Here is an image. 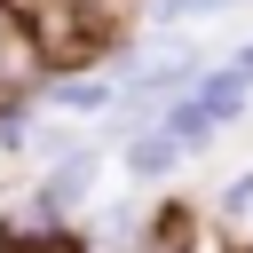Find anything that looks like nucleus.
Returning <instances> with one entry per match:
<instances>
[{
    "label": "nucleus",
    "mask_w": 253,
    "mask_h": 253,
    "mask_svg": "<svg viewBox=\"0 0 253 253\" xmlns=\"http://www.w3.org/2000/svg\"><path fill=\"white\" fill-rule=\"evenodd\" d=\"M213 71H229V79H237V87L253 95V40H237V47H221V55H213Z\"/></svg>",
    "instance_id": "nucleus-11"
},
{
    "label": "nucleus",
    "mask_w": 253,
    "mask_h": 253,
    "mask_svg": "<svg viewBox=\"0 0 253 253\" xmlns=\"http://www.w3.org/2000/svg\"><path fill=\"white\" fill-rule=\"evenodd\" d=\"M229 253H253V245H245V237H229Z\"/></svg>",
    "instance_id": "nucleus-12"
},
{
    "label": "nucleus",
    "mask_w": 253,
    "mask_h": 253,
    "mask_svg": "<svg viewBox=\"0 0 253 253\" xmlns=\"http://www.w3.org/2000/svg\"><path fill=\"white\" fill-rule=\"evenodd\" d=\"M40 95H8L0 103V158H32V134H40Z\"/></svg>",
    "instance_id": "nucleus-8"
},
{
    "label": "nucleus",
    "mask_w": 253,
    "mask_h": 253,
    "mask_svg": "<svg viewBox=\"0 0 253 253\" xmlns=\"http://www.w3.org/2000/svg\"><path fill=\"white\" fill-rule=\"evenodd\" d=\"M237 8H253V0H134V24H182V32H198V24L237 16Z\"/></svg>",
    "instance_id": "nucleus-7"
},
{
    "label": "nucleus",
    "mask_w": 253,
    "mask_h": 253,
    "mask_svg": "<svg viewBox=\"0 0 253 253\" xmlns=\"http://www.w3.org/2000/svg\"><path fill=\"white\" fill-rule=\"evenodd\" d=\"M206 221H213V213H198L190 198H158L134 253H198V245H206Z\"/></svg>",
    "instance_id": "nucleus-6"
},
{
    "label": "nucleus",
    "mask_w": 253,
    "mask_h": 253,
    "mask_svg": "<svg viewBox=\"0 0 253 253\" xmlns=\"http://www.w3.org/2000/svg\"><path fill=\"white\" fill-rule=\"evenodd\" d=\"M142 229H150V206H142V198H95V206L79 213L87 253H134Z\"/></svg>",
    "instance_id": "nucleus-5"
},
{
    "label": "nucleus",
    "mask_w": 253,
    "mask_h": 253,
    "mask_svg": "<svg viewBox=\"0 0 253 253\" xmlns=\"http://www.w3.org/2000/svg\"><path fill=\"white\" fill-rule=\"evenodd\" d=\"M111 158H119V174H126V182H142V190H158V182H174V174L190 166V150L174 142V126H166V119L126 126V134L111 142Z\"/></svg>",
    "instance_id": "nucleus-3"
},
{
    "label": "nucleus",
    "mask_w": 253,
    "mask_h": 253,
    "mask_svg": "<svg viewBox=\"0 0 253 253\" xmlns=\"http://www.w3.org/2000/svg\"><path fill=\"white\" fill-rule=\"evenodd\" d=\"M0 8H32V0H0Z\"/></svg>",
    "instance_id": "nucleus-13"
},
{
    "label": "nucleus",
    "mask_w": 253,
    "mask_h": 253,
    "mask_svg": "<svg viewBox=\"0 0 253 253\" xmlns=\"http://www.w3.org/2000/svg\"><path fill=\"white\" fill-rule=\"evenodd\" d=\"M103 166H111V158H103V142H79L71 158H55V166H40V174H32V198H40L55 221H79V213L103 198Z\"/></svg>",
    "instance_id": "nucleus-1"
},
{
    "label": "nucleus",
    "mask_w": 253,
    "mask_h": 253,
    "mask_svg": "<svg viewBox=\"0 0 253 253\" xmlns=\"http://www.w3.org/2000/svg\"><path fill=\"white\" fill-rule=\"evenodd\" d=\"M40 103H47V119H111L119 111V71H47Z\"/></svg>",
    "instance_id": "nucleus-4"
},
{
    "label": "nucleus",
    "mask_w": 253,
    "mask_h": 253,
    "mask_svg": "<svg viewBox=\"0 0 253 253\" xmlns=\"http://www.w3.org/2000/svg\"><path fill=\"white\" fill-rule=\"evenodd\" d=\"M213 221H221L229 237H237V229L253 221V166H237V174H229V182L213 190Z\"/></svg>",
    "instance_id": "nucleus-10"
},
{
    "label": "nucleus",
    "mask_w": 253,
    "mask_h": 253,
    "mask_svg": "<svg viewBox=\"0 0 253 253\" xmlns=\"http://www.w3.org/2000/svg\"><path fill=\"white\" fill-rule=\"evenodd\" d=\"M0 253H87L79 221H55V229H8L0 221Z\"/></svg>",
    "instance_id": "nucleus-9"
},
{
    "label": "nucleus",
    "mask_w": 253,
    "mask_h": 253,
    "mask_svg": "<svg viewBox=\"0 0 253 253\" xmlns=\"http://www.w3.org/2000/svg\"><path fill=\"white\" fill-rule=\"evenodd\" d=\"M47 47H40V24L32 8H0V103L8 95H40L47 87Z\"/></svg>",
    "instance_id": "nucleus-2"
}]
</instances>
